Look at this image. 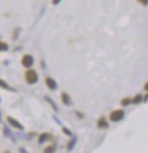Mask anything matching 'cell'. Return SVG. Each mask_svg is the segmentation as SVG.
<instances>
[{"mask_svg": "<svg viewBox=\"0 0 148 153\" xmlns=\"http://www.w3.org/2000/svg\"><path fill=\"white\" fill-rule=\"evenodd\" d=\"M25 80L27 83H35L38 81V74L34 70H27L25 73Z\"/></svg>", "mask_w": 148, "mask_h": 153, "instance_id": "1", "label": "cell"}, {"mask_svg": "<svg viewBox=\"0 0 148 153\" xmlns=\"http://www.w3.org/2000/svg\"><path fill=\"white\" fill-rule=\"evenodd\" d=\"M123 117H124V112H123L122 110H116V111H113L110 115V121H114V122H117L120 121V120H122Z\"/></svg>", "mask_w": 148, "mask_h": 153, "instance_id": "2", "label": "cell"}, {"mask_svg": "<svg viewBox=\"0 0 148 153\" xmlns=\"http://www.w3.org/2000/svg\"><path fill=\"white\" fill-rule=\"evenodd\" d=\"M22 65L25 66V68H31L33 65V57L31 55L26 54L22 57Z\"/></svg>", "mask_w": 148, "mask_h": 153, "instance_id": "3", "label": "cell"}, {"mask_svg": "<svg viewBox=\"0 0 148 153\" xmlns=\"http://www.w3.org/2000/svg\"><path fill=\"white\" fill-rule=\"evenodd\" d=\"M7 121L9 122V125H10V126L17 128V129H19V130H23V129H24L23 125H21L16 119H14V118H12V117H8V118H7Z\"/></svg>", "mask_w": 148, "mask_h": 153, "instance_id": "4", "label": "cell"}, {"mask_svg": "<svg viewBox=\"0 0 148 153\" xmlns=\"http://www.w3.org/2000/svg\"><path fill=\"white\" fill-rule=\"evenodd\" d=\"M46 85H47V87L49 88V89L52 90H55L56 88H57V83H56V81L52 79V78H47L46 79Z\"/></svg>", "mask_w": 148, "mask_h": 153, "instance_id": "5", "label": "cell"}, {"mask_svg": "<svg viewBox=\"0 0 148 153\" xmlns=\"http://www.w3.org/2000/svg\"><path fill=\"white\" fill-rule=\"evenodd\" d=\"M62 101H63V103H64L65 105H70L71 104V98H70V96L67 95L66 93L62 94Z\"/></svg>", "mask_w": 148, "mask_h": 153, "instance_id": "6", "label": "cell"}, {"mask_svg": "<svg viewBox=\"0 0 148 153\" xmlns=\"http://www.w3.org/2000/svg\"><path fill=\"white\" fill-rule=\"evenodd\" d=\"M97 125H98V127H99V128H106L107 126H108V125H107V122H106V120H105L104 118L99 119V120H98V123H97Z\"/></svg>", "mask_w": 148, "mask_h": 153, "instance_id": "7", "label": "cell"}, {"mask_svg": "<svg viewBox=\"0 0 148 153\" xmlns=\"http://www.w3.org/2000/svg\"><path fill=\"white\" fill-rule=\"evenodd\" d=\"M50 137V135L47 134V133H45V134H41L40 135V137H39V143H43V142H46V140H48Z\"/></svg>", "mask_w": 148, "mask_h": 153, "instance_id": "8", "label": "cell"}, {"mask_svg": "<svg viewBox=\"0 0 148 153\" xmlns=\"http://www.w3.org/2000/svg\"><path fill=\"white\" fill-rule=\"evenodd\" d=\"M0 87H1V88H4V89H7V90H13V91H14L13 88H12V87H9V86L7 85L6 81H4V80H1V79H0Z\"/></svg>", "mask_w": 148, "mask_h": 153, "instance_id": "9", "label": "cell"}, {"mask_svg": "<svg viewBox=\"0 0 148 153\" xmlns=\"http://www.w3.org/2000/svg\"><path fill=\"white\" fill-rule=\"evenodd\" d=\"M8 51V45L4 41H0V51Z\"/></svg>", "mask_w": 148, "mask_h": 153, "instance_id": "10", "label": "cell"}, {"mask_svg": "<svg viewBox=\"0 0 148 153\" xmlns=\"http://www.w3.org/2000/svg\"><path fill=\"white\" fill-rule=\"evenodd\" d=\"M141 100H142L141 95H137V96H135V98L132 100V101H133V103H135V104H137V103H139V102H140Z\"/></svg>", "mask_w": 148, "mask_h": 153, "instance_id": "11", "label": "cell"}, {"mask_svg": "<svg viewBox=\"0 0 148 153\" xmlns=\"http://www.w3.org/2000/svg\"><path fill=\"white\" fill-rule=\"evenodd\" d=\"M130 101H131L130 98H125V100H123V101H122V104H123V105H128Z\"/></svg>", "mask_w": 148, "mask_h": 153, "instance_id": "12", "label": "cell"}, {"mask_svg": "<svg viewBox=\"0 0 148 153\" xmlns=\"http://www.w3.org/2000/svg\"><path fill=\"white\" fill-rule=\"evenodd\" d=\"M63 130H64V133H65V134H66V135H71V131H70L68 129H66V128H64Z\"/></svg>", "mask_w": 148, "mask_h": 153, "instance_id": "13", "label": "cell"}, {"mask_svg": "<svg viewBox=\"0 0 148 153\" xmlns=\"http://www.w3.org/2000/svg\"><path fill=\"white\" fill-rule=\"evenodd\" d=\"M139 1L141 2L142 5H147V4H148V0H139Z\"/></svg>", "mask_w": 148, "mask_h": 153, "instance_id": "14", "label": "cell"}, {"mask_svg": "<svg viewBox=\"0 0 148 153\" xmlns=\"http://www.w3.org/2000/svg\"><path fill=\"white\" fill-rule=\"evenodd\" d=\"M59 1H60V0H52V4H54V5H57Z\"/></svg>", "mask_w": 148, "mask_h": 153, "instance_id": "15", "label": "cell"}, {"mask_svg": "<svg viewBox=\"0 0 148 153\" xmlns=\"http://www.w3.org/2000/svg\"><path fill=\"white\" fill-rule=\"evenodd\" d=\"M144 88H145V90H147V91H148V82L145 85V87H144Z\"/></svg>", "mask_w": 148, "mask_h": 153, "instance_id": "16", "label": "cell"}]
</instances>
